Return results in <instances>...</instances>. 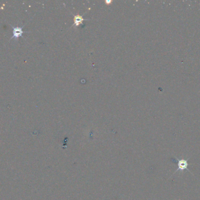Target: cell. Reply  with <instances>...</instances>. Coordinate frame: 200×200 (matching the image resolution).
<instances>
[{
    "instance_id": "cell-1",
    "label": "cell",
    "mask_w": 200,
    "mask_h": 200,
    "mask_svg": "<svg viewBox=\"0 0 200 200\" xmlns=\"http://www.w3.org/2000/svg\"><path fill=\"white\" fill-rule=\"evenodd\" d=\"M12 27V36L11 38V39H15V40H17L19 37H22L23 35V34L25 32H26V31H23V26L22 27H19V26H17V27H15V26H13L11 25Z\"/></svg>"
},
{
    "instance_id": "cell-2",
    "label": "cell",
    "mask_w": 200,
    "mask_h": 200,
    "mask_svg": "<svg viewBox=\"0 0 200 200\" xmlns=\"http://www.w3.org/2000/svg\"><path fill=\"white\" fill-rule=\"evenodd\" d=\"M176 160H177V166L178 168L176 170L175 173L177 172V171H184L185 170H187L188 171H190V170L188 169L187 167L188 166V160H189V158L188 159H181V160H179V159L176 158Z\"/></svg>"
},
{
    "instance_id": "cell-3",
    "label": "cell",
    "mask_w": 200,
    "mask_h": 200,
    "mask_svg": "<svg viewBox=\"0 0 200 200\" xmlns=\"http://www.w3.org/2000/svg\"><path fill=\"white\" fill-rule=\"evenodd\" d=\"M83 20V19L82 17H80L79 18L77 17H76V18H75V24L76 25H78L80 24L79 23H80Z\"/></svg>"
}]
</instances>
